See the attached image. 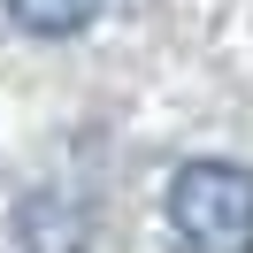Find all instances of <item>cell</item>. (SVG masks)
<instances>
[{
  "label": "cell",
  "mask_w": 253,
  "mask_h": 253,
  "mask_svg": "<svg viewBox=\"0 0 253 253\" xmlns=\"http://www.w3.org/2000/svg\"><path fill=\"white\" fill-rule=\"evenodd\" d=\"M8 8V23L31 39H77L84 23L100 16V0H0Z\"/></svg>",
  "instance_id": "cell-2"
},
{
  "label": "cell",
  "mask_w": 253,
  "mask_h": 253,
  "mask_svg": "<svg viewBox=\"0 0 253 253\" xmlns=\"http://www.w3.org/2000/svg\"><path fill=\"white\" fill-rule=\"evenodd\" d=\"M169 230L184 253H253V169L246 161H184L169 176Z\"/></svg>",
  "instance_id": "cell-1"
}]
</instances>
